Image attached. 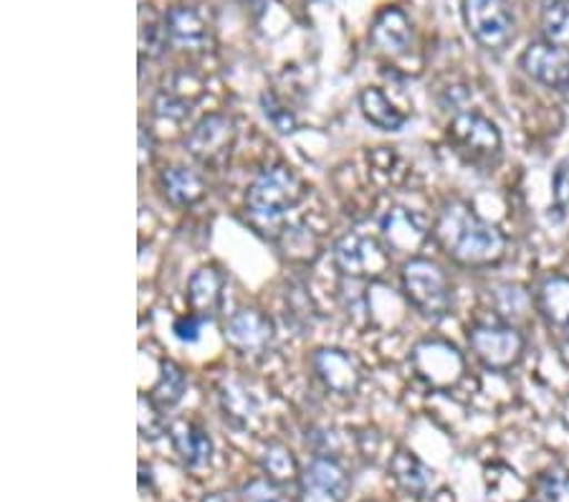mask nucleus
<instances>
[{"label":"nucleus","mask_w":569,"mask_h":502,"mask_svg":"<svg viewBox=\"0 0 569 502\" xmlns=\"http://www.w3.org/2000/svg\"><path fill=\"white\" fill-rule=\"evenodd\" d=\"M436 242L448 257L463 264V267H489L497 264L507 254V239L497 226L473 211L461 200H451L440 211L436 228Z\"/></svg>","instance_id":"f257e3e1"},{"label":"nucleus","mask_w":569,"mask_h":502,"mask_svg":"<svg viewBox=\"0 0 569 502\" xmlns=\"http://www.w3.org/2000/svg\"><path fill=\"white\" fill-rule=\"evenodd\" d=\"M301 196H305V188L297 173L287 166H273L261 170L259 178L251 183L246 206L256 224L271 226L281 222L291 208H297Z\"/></svg>","instance_id":"f03ea898"},{"label":"nucleus","mask_w":569,"mask_h":502,"mask_svg":"<svg viewBox=\"0 0 569 502\" xmlns=\"http://www.w3.org/2000/svg\"><path fill=\"white\" fill-rule=\"evenodd\" d=\"M402 292L408 303L426 317H446L453 307L451 282L430 259L418 257L402 264Z\"/></svg>","instance_id":"7ed1b4c3"},{"label":"nucleus","mask_w":569,"mask_h":502,"mask_svg":"<svg viewBox=\"0 0 569 502\" xmlns=\"http://www.w3.org/2000/svg\"><path fill=\"white\" fill-rule=\"evenodd\" d=\"M463 21L483 49L503 51L517 33L509 0H463Z\"/></svg>","instance_id":"20e7f679"},{"label":"nucleus","mask_w":569,"mask_h":502,"mask_svg":"<svg viewBox=\"0 0 569 502\" xmlns=\"http://www.w3.org/2000/svg\"><path fill=\"white\" fill-rule=\"evenodd\" d=\"M448 137L476 166L493 163L501 155V132L489 117L479 112H458L448 125Z\"/></svg>","instance_id":"39448f33"},{"label":"nucleus","mask_w":569,"mask_h":502,"mask_svg":"<svg viewBox=\"0 0 569 502\" xmlns=\"http://www.w3.org/2000/svg\"><path fill=\"white\" fill-rule=\"evenodd\" d=\"M236 122L228 115H208L186 135V150L200 166L218 168L236 148Z\"/></svg>","instance_id":"423d86ee"},{"label":"nucleus","mask_w":569,"mask_h":502,"mask_svg":"<svg viewBox=\"0 0 569 502\" xmlns=\"http://www.w3.org/2000/svg\"><path fill=\"white\" fill-rule=\"evenodd\" d=\"M468 345L491 371H509L525 355V337L507 325H476L468 331Z\"/></svg>","instance_id":"0eeeda50"},{"label":"nucleus","mask_w":569,"mask_h":502,"mask_svg":"<svg viewBox=\"0 0 569 502\" xmlns=\"http://www.w3.org/2000/svg\"><path fill=\"white\" fill-rule=\"evenodd\" d=\"M335 264L347 277H380L390 267V249L367 234H345L335 244Z\"/></svg>","instance_id":"6e6552de"},{"label":"nucleus","mask_w":569,"mask_h":502,"mask_svg":"<svg viewBox=\"0 0 569 502\" xmlns=\"http://www.w3.org/2000/svg\"><path fill=\"white\" fill-rule=\"evenodd\" d=\"M521 69H525L531 79L549 89H569V53L557 49L552 43H529L525 53H521Z\"/></svg>","instance_id":"1a4fd4ad"},{"label":"nucleus","mask_w":569,"mask_h":502,"mask_svg":"<svg viewBox=\"0 0 569 502\" xmlns=\"http://www.w3.org/2000/svg\"><path fill=\"white\" fill-rule=\"evenodd\" d=\"M412 365H416L418 376L426 378L430 386H451L463 373L461 355L453 345L440 341L420 343L412 353Z\"/></svg>","instance_id":"9d476101"},{"label":"nucleus","mask_w":569,"mask_h":502,"mask_svg":"<svg viewBox=\"0 0 569 502\" xmlns=\"http://www.w3.org/2000/svg\"><path fill=\"white\" fill-rule=\"evenodd\" d=\"M311 368L327 391L339 396H350L360 388L362 371L350 353L337 348H321L311 355Z\"/></svg>","instance_id":"9b49d317"},{"label":"nucleus","mask_w":569,"mask_h":502,"mask_svg":"<svg viewBox=\"0 0 569 502\" xmlns=\"http://www.w3.org/2000/svg\"><path fill=\"white\" fill-rule=\"evenodd\" d=\"M273 341V325L261 309H238L226 323V343L243 355H253L269 348Z\"/></svg>","instance_id":"f8f14e48"},{"label":"nucleus","mask_w":569,"mask_h":502,"mask_svg":"<svg viewBox=\"0 0 569 502\" xmlns=\"http://www.w3.org/2000/svg\"><path fill=\"white\" fill-rule=\"evenodd\" d=\"M301 488L309 498H325L332 502H342L350 492V474L332 456L319 454L309 462V467L301 474Z\"/></svg>","instance_id":"ddd939ff"},{"label":"nucleus","mask_w":569,"mask_h":502,"mask_svg":"<svg viewBox=\"0 0 569 502\" xmlns=\"http://www.w3.org/2000/svg\"><path fill=\"white\" fill-rule=\"evenodd\" d=\"M380 228H382L385 246L392 252H402V254L418 252L420 244H423L428 236L426 218L416 211H410V208H402V206L388 211V216L382 218Z\"/></svg>","instance_id":"4468645a"},{"label":"nucleus","mask_w":569,"mask_h":502,"mask_svg":"<svg viewBox=\"0 0 569 502\" xmlns=\"http://www.w3.org/2000/svg\"><path fill=\"white\" fill-rule=\"evenodd\" d=\"M164 29L172 46L186 51H203L210 46V26L196 8L178 6L164 16Z\"/></svg>","instance_id":"2eb2a0df"},{"label":"nucleus","mask_w":569,"mask_h":502,"mask_svg":"<svg viewBox=\"0 0 569 502\" xmlns=\"http://www.w3.org/2000/svg\"><path fill=\"white\" fill-rule=\"evenodd\" d=\"M226 277L213 267H203L192 274L188 282V303L198 317H213L223 305Z\"/></svg>","instance_id":"dca6fc26"},{"label":"nucleus","mask_w":569,"mask_h":502,"mask_svg":"<svg viewBox=\"0 0 569 502\" xmlns=\"http://www.w3.org/2000/svg\"><path fill=\"white\" fill-rule=\"evenodd\" d=\"M170 440L176 452L180 454L182 464L190 470L206 467L210 456H213V442H210V436L200 426L186 422V419H180V422L170 426Z\"/></svg>","instance_id":"f3484780"},{"label":"nucleus","mask_w":569,"mask_h":502,"mask_svg":"<svg viewBox=\"0 0 569 502\" xmlns=\"http://www.w3.org/2000/svg\"><path fill=\"white\" fill-rule=\"evenodd\" d=\"M537 307L549 325L569 333V277L555 274L541 282L537 289Z\"/></svg>","instance_id":"a211bd4d"},{"label":"nucleus","mask_w":569,"mask_h":502,"mask_svg":"<svg viewBox=\"0 0 569 502\" xmlns=\"http://www.w3.org/2000/svg\"><path fill=\"white\" fill-rule=\"evenodd\" d=\"M160 186L172 206H192L206 196V178L198 170L182 166L162 170Z\"/></svg>","instance_id":"6ab92c4d"},{"label":"nucleus","mask_w":569,"mask_h":502,"mask_svg":"<svg viewBox=\"0 0 569 502\" xmlns=\"http://www.w3.org/2000/svg\"><path fill=\"white\" fill-rule=\"evenodd\" d=\"M372 43L388 53H402L410 43V21L398 8H385L372 26Z\"/></svg>","instance_id":"aec40b11"},{"label":"nucleus","mask_w":569,"mask_h":502,"mask_svg":"<svg viewBox=\"0 0 569 502\" xmlns=\"http://www.w3.org/2000/svg\"><path fill=\"white\" fill-rule=\"evenodd\" d=\"M360 109H362L367 122L380 127V130H385V132H398V130H402V125L408 122V117L402 115L400 109L390 102L388 95H385V91L378 87L362 89Z\"/></svg>","instance_id":"412c9836"},{"label":"nucleus","mask_w":569,"mask_h":502,"mask_svg":"<svg viewBox=\"0 0 569 502\" xmlns=\"http://www.w3.org/2000/svg\"><path fill=\"white\" fill-rule=\"evenodd\" d=\"M390 474H392V480L408 492V495H416V498L426 495L430 488V480H433V474H430L426 464L410 452H398L392 456Z\"/></svg>","instance_id":"4be33fe9"},{"label":"nucleus","mask_w":569,"mask_h":502,"mask_svg":"<svg viewBox=\"0 0 569 502\" xmlns=\"http://www.w3.org/2000/svg\"><path fill=\"white\" fill-rule=\"evenodd\" d=\"M541 41L557 46L569 53V3L549 0L541 11Z\"/></svg>","instance_id":"5701e85b"},{"label":"nucleus","mask_w":569,"mask_h":502,"mask_svg":"<svg viewBox=\"0 0 569 502\" xmlns=\"http://www.w3.org/2000/svg\"><path fill=\"white\" fill-rule=\"evenodd\" d=\"M186 391H188L186 373H182L176 363L168 361V363H162L160 381H158V386L152 388L150 398L162 411H170V409H176L180 404L182 396H186Z\"/></svg>","instance_id":"b1692460"},{"label":"nucleus","mask_w":569,"mask_h":502,"mask_svg":"<svg viewBox=\"0 0 569 502\" xmlns=\"http://www.w3.org/2000/svg\"><path fill=\"white\" fill-rule=\"evenodd\" d=\"M263 472L277 485H283V482L297 480V460L283 444H269V450L263 452Z\"/></svg>","instance_id":"393cba45"},{"label":"nucleus","mask_w":569,"mask_h":502,"mask_svg":"<svg viewBox=\"0 0 569 502\" xmlns=\"http://www.w3.org/2000/svg\"><path fill=\"white\" fill-rule=\"evenodd\" d=\"M220 401H223L226 416L236 419V422H238V419H249L256 411V406H259V404H256L251 391L238 381L223 383V388H220Z\"/></svg>","instance_id":"a878e982"},{"label":"nucleus","mask_w":569,"mask_h":502,"mask_svg":"<svg viewBox=\"0 0 569 502\" xmlns=\"http://www.w3.org/2000/svg\"><path fill=\"white\" fill-rule=\"evenodd\" d=\"M190 109H192V102L178 97L176 91H170V89H162L158 99H154V115L164 117V120H172V122L186 120V117L190 115Z\"/></svg>","instance_id":"bb28decb"},{"label":"nucleus","mask_w":569,"mask_h":502,"mask_svg":"<svg viewBox=\"0 0 569 502\" xmlns=\"http://www.w3.org/2000/svg\"><path fill=\"white\" fill-rule=\"evenodd\" d=\"M164 411L152 398L140 396V432L144 440H158L164 434Z\"/></svg>","instance_id":"cd10ccee"},{"label":"nucleus","mask_w":569,"mask_h":502,"mask_svg":"<svg viewBox=\"0 0 569 502\" xmlns=\"http://www.w3.org/2000/svg\"><path fill=\"white\" fill-rule=\"evenodd\" d=\"M261 105H263L266 120H269L273 127H277L279 132L289 135V132L297 130V117H293V115L289 112V109L279 102L277 97H273V95H263Z\"/></svg>","instance_id":"c85d7f7f"},{"label":"nucleus","mask_w":569,"mask_h":502,"mask_svg":"<svg viewBox=\"0 0 569 502\" xmlns=\"http://www.w3.org/2000/svg\"><path fill=\"white\" fill-rule=\"evenodd\" d=\"M539 492L547 502H569V474L559 470L541 474Z\"/></svg>","instance_id":"c756f323"},{"label":"nucleus","mask_w":569,"mask_h":502,"mask_svg":"<svg viewBox=\"0 0 569 502\" xmlns=\"http://www.w3.org/2000/svg\"><path fill=\"white\" fill-rule=\"evenodd\" d=\"M243 502H289L273 480H251L243 488Z\"/></svg>","instance_id":"7c9ffc66"},{"label":"nucleus","mask_w":569,"mask_h":502,"mask_svg":"<svg viewBox=\"0 0 569 502\" xmlns=\"http://www.w3.org/2000/svg\"><path fill=\"white\" fill-rule=\"evenodd\" d=\"M168 29H164V21L158 23V21H150V23H142L140 29V46L142 51L150 53V57H158V53L162 51V46L168 43Z\"/></svg>","instance_id":"2f4dec72"},{"label":"nucleus","mask_w":569,"mask_h":502,"mask_svg":"<svg viewBox=\"0 0 569 502\" xmlns=\"http://www.w3.org/2000/svg\"><path fill=\"white\" fill-rule=\"evenodd\" d=\"M555 206L559 214H565L569 208V166L562 163L555 173Z\"/></svg>","instance_id":"473e14b6"},{"label":"nucleus","mask_w":569,"mask_h":502,"mask_svg":"<svg viewBox=\"0 0 569 502\" xmlns=\"http://www.w3.org/2000/svg\"><path fill=\"white\" fill-rule=\"evenodd\" d=\"M200 325H203V317H198L196 313H192L188 317H180L178 323H176V327H172V331H176L178 341L196 343L198 337H200Z\"/></svg>","instance_id":"72a5a7b5"},{"label":"nucleus","mask_w":569,"mask_h":502,"mask_svg":"<svg viewBox=\"0 0 569 502\" xmlns=\"http://www.w3.org/2000/svg\"><path fill=\"white\" fill-rule=\"evenodd\" d=\"M150 158H152V140L144 127H140V168H144V163H150Z\"/></svg>","instance_id":"f704fd0d"}]
</instances>
